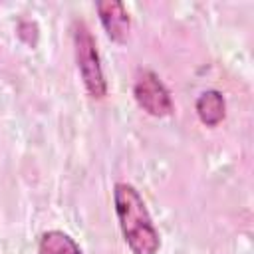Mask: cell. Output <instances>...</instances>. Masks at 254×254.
Wrapping results in <instances>:
<instances>
[{
    "instance_id": "cell-1",
    "label": "cell",
    "mask_w": 254,
    "mask_h": 254,
    "mask_svg": "<svg viewBox=\"0 0 254 254\" xmlns=\"http://www.w3.org/2000/svg\"><path fill=\"white\" fill-rule=\"evenodd\" d=\"M115 214L123 238L133 254H157L161 246L159 232L151 220L139 190L129 183H115L113 187Z\"/></svg>"
},
{
    "instance_id": "cell-2",
    "label": "cell",
    "mask_w": 254,
    "mask_h": 254,
    "mask_svg": "<svg viewBox=\"0 0 254 254\" xmlns=\"http://www.w3.org/2000/svg\"><path fill=\"white\" fill-rule=\"evenodd\" d=\"M73 48H75L77 67H79V73H81V79H83L87 93L95 99L103 97L107 91V83L103 77L97 44L89 32V28L81 20L73 24Z\"/></svg>"
},
{
    "instance_id": "cell-3",
    "label": "cell",
    "mask_w": 254,
    "mask_h": 254,
    "mask_svg": "<svg viewBox=\"0 0 254 254\" xmlns=\"http://www.w3.org/2000/svg\"><path fill=\"white\" fill-rule=\"evenodd\" d=\"M133 95H135L137 105L153 117H165L173 111V101H171L169 89L159 79V75L151 69L139 71L135 85H133Z\"/></svg>"
},
{
    "instance_id": "cell-4",
    "label": "cell",
    "mask_w": 254,
    "mask_h": 254,
    "mask_svg": "<svg viewBox=\"0 0 254 254\" xmlns=\"http://www.w3.org/2000/svg\"><path fill=\"white\" fill-rule=\"evenodd\" d=\"M97 12H99V20L107 32V36L113 42H125L127 34H129V12L125 8L123 2L119 0H105V2H97Z\"/></svg>"
},
{
    "instance_id": "cell-5",
    "label": "cell",
    "mask_w": 254,
    "mask_h": 254,
    "mask_svg": "<svg viewBox=\"0 0 254 254\" xmlns=\"http://www.w3.org/2000/svg\"><path fill=\"white\" fill-rule=\"evenodd\" d=\"M224 111H226V103H224V97L220 91L216 89H206L198 95L196 99V113H198V119L208 125V127H214L218 125L222 119H224Z\"/></svg>"
},
{
    "instance_id": "cell-6",
    "label": "cell",
    "mask_w": 254,
    "mask_h": 254,
    "mask_svg": "<svg viewBox=\"0 0 254 254\" xmlns=\"http://www.w3.org/2000/svg\"><path fill=\"white\" fill-rule=\"evenodd\" d=\"M38 254H83L71 236L62 230H48L40 238Z\"/></svg>"
}]
</instances>
